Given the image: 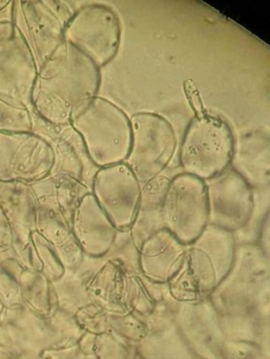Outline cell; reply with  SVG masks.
<instances>
[{
	"label": "cell",
	"instance_id": "cell-1",
	"mask_svg": "<svg viewBox=\"0 0 270 359\" xmlns=\"http://www.w3.org/2000/svg\"><path fill=\"white\" fill-rule=\"evenodd\" d=\"M100 85L101 69L64 41L39 68L33 112L56 127L69 126L75 111L97 96Z\"/></svg>",
	"mask_w": 270,
	"mask_h": 359
},
{
	"label": "cell",
	"instance_id": "cell-2",
	"mask_svg": "<svg viewBox=\"0 0 270 359\" xmlns=\"http://www.w3.org/2000/svg\"><path fill=\"white\" fill-rule=\"evenodd\" d=\"M98 169L125 163L132 142L131 119L117 104L96 96L81 104L70 123Z\"/></svg>",
	"mask_w": 270,
	"mask_h": 359
},
{
	"label": "cell",
	"instance_id": "cell-3",
	"mask_svg": "<svg viewBox=\"0 0 270 359\" xmlns=\"http://www.w3.org/2000/svg\"><path fill=\"white\" fill-rule=\"evenodd\" d=\"M234 144L227 121L206 112L194 115L180 144L179 163L183 173L205 182L217 177L229 168Z\"/></svg>",
	"mask_w": 270,
	"mask_h": 359
},
{
	"label": "cell",
	"instance_id": "cell-4",
	"mask_svg": "<svg viewBox=\"0 0 270 359\" xmlns=\"http://www.w3.org/2000/svg\"><path fill=\"white\" fill-rule=\"evenodd\" d=\"M129 119L132 142L125 163L143 187L161 176L173 161L177 134L173 125L157 113H136Z\"/></svg>",
	"mask_w": 270,
	"mask_h": 359
},
{
	"label": "cell",
	"instance_id": "cell-5",
	"mask_svg": "<svg viewBox=\"0 0 270 359\" xmlns=\"http://www.w3.org/2000/svg\"><path fill=\"white\" fill-rule=\"evenodd\" d=\"M62 0L14 1L13 25L41 68L64 43V30L74 14Z\"/></svg>",
	"mask_w": 270,
	"mask_h": 359
},
{
	"label": "cell",
	"instance_id": "cell-6",
	"mask_svg": "<svg viewBox=\"0 0 270 359\" xmlns=\"http://www.w3.org/2000/svg\"><path fill=\"white\" fill-rule=\"evenodd\" d=\"M64 41L101 69L113 62L121 43L118 14L106 5L87 4L75 9L64 30Z\"/></svg>",
	"mask_w": 270,
	"mask_h": 359
},
{
	"label": "cell",
	"instance_id": "cell-7",
	"mask_svg": "<svg viewBox=\"0 0 270 359\" xmlns=\"http://www.w3.org/2000/svg\"><path fill=\"white\" fill-rule=\"evenodd\" d=\"M163 226L181 245L194 243L208 226L206 184L180 173L169 180L162 205Z\"/></svg>",
	"mask_w": 270,
	"mask_h": 359
},
{
	"label": "cell",
	"instance_id": "cell-8",
	"mask_svg": "<svg viewBox=\"0 0 270 359\" xmlns=\"http://www.w3.org/2000/svg\"><path fill=\"white\" fill-rule=\"evenodd\" d=\"M55 156L37 134L0 132V182L31 184L51 175Z\"/></svg>",
	"mask_w": 270,
	"mask_h": 359
},
{
	"label": "cell",
	"instance_id": "cell-9",
	"mask_svg": "<svg viewBox=\"0 0 270 359\" xmlns=\"http://www.w3.org/2000/svg\"><path fill=\"white\" fill-rule=\"evenodd\" d=\"M142 186L125 163L101 168L90 192L117 230L131 228Z\"/></svg>",
	"mask_w": 270,
	"mask_h": 359
},
{
	"label": "cell",
	"instance_id": "cell-10",
	"mask_svg": "<svg viewBox=\"0 0 270 359\" xmlns=\"http://www.w3.org/2000/svg\"><path fill=\"white\" fill-rule=\"evenodd\" d=\"M208 201V224L232 232L250 219L255 207L253 189L229 169L205 182Z\"/></svg>",
	"mask_w": 270,
	"mask_h": 359
},
{
	"label": "cell",
	"instance_id": "cell-11",
	"mask_svg": "<svg viewBox=\"0 0 270 359\" xmlns=\"http://www.w3.org/2000/svg\"><path fill=\"white\" fill-rule=\"evenodd\" d=\"M38 69L20 33L0 41V100L15 108L32 110Z\"/></svg>",
	"mask_w": 270,
	"mask_h": 359
},
{
	"label": "cell",
	"instance_id": "cell-12",
	"mask_svg": "<svg viewBox=\"0 0 270 359\" xmlns=\"http://www.w3.org/2000/svg\"><path fill=\"white\" fill-rule=\"evenodd\" d=\"M33 133L45 138L54 151L53 174H64L91 190L98 168L92 161L79 134L69 126L56 127L37 116L32 110Z\"/></svg>",
	"mask_w": 270,
	"mask_h": 359
},
{
	"label": "cell",
	"instance_id": "cell-13",
	"mask_svg": "<svg viewBox=\"0 0 270 359\" xmlns=\"http://www.w3.org/2000/svg\"><path fill=\"white\" fill-rule=\"evenodd\" d=\"M77 243L90 253H106L116 238V226L99 207L91 192L83 195L70 222Z\"/></svg>",
	"mask_w": 270,
	"mask_h": 359
},
{
	"label": "cell",
	"instance_id": "cell-14",
	"mask_svg": "<svg viewBox=\"0 0 270 359\" xmlns=\"http://www.w3.org/2000/svg\"><path fill=\"white\" fill-rule=\"evenodd\" d=\"M269 137L255 131L245 134L234 144L232 169L244 178L251 188H267L269 184Z\"/></svg>",
	"mask_w": 270,
	"mask_h": 359
},
{
	"label": "cell",
	"instance_id": "cell-15",
	"mask_svg": "<svg viewBox=\"0 0 270 359\" xmlns=\"http://www.w3.org/2000/svg\"><path fill=\"white\" fill-rule=\"evenodd\" d=\"M30 187L38 207L49 208L62 214L69 224L79 201L90 192L80 182L64 174L52 173Z\"/></svg>",
	"mask_w": 270,
	"mask_h": 359
},
{
	"label": "cell",
	"instance_id": "cell-16",
	"mask_svg": "<svg viewBox=\"0 0 270 359\" xmlns=\"http://www.w3.org/2000/svg\"><path fill=\"white\" fill-rule=\"evenodd\" d=\"M169 182V177L161 175L142 187L139 203L131 224L132 235L138 245L164 229L162 205Z\"/></svg>",
	"mask_w": 270,
	"mask_h": 359
},
{
	"label": "cell",
	"instance_id": "cell-17",
	"mask_svg": "<svg viewBox=\"0 0 270 359\" xmlns=\"http://www.w3.org/2000/svg\"><path fill=\"white\" fill-rule=\"evenodd\" d=\"M38 203L31 187L20 182H0V211L16 232L36 228Z\"/></svg>",
	"mask_w": 270,
	"mask_h": 359
},
{
	"label": "cell",
	"instance_id": "cell-18",
	"mask_svg": "<svg viewBox=\"0 0 270 359\" xmlns=\"http://www.w3.org/2000/svg\"><path fill=\"white\" fill-rule=\"evenodd\" d=\"M0 132L3 133L33 132L32 110L15 108L0 100Z\"/></svg>",
	"mask_w": 270,
	"mask_h": 359
},
{
	"label": "cell",
	"instance_id": "cell-19",
	"mask_svg": "<svg viewBox=\"0 0 270 359\" xmlns=\"http://www.w3.org/2000/svg\"><path fill=\"white\" fill-rule=\"evenodd\" d=\"M13 5L11 1L5 9L0 10V41H7L15 35L16 29L13 25Z\"/></svg>",
	"mask_w": 270,
	"mask_h": 359
},
{
	"label": "cell",
	"instance_id": "cell-20",
	"mask_svg": "<svg viewBox=\"0 0 270 359\" xmlns=\"http://www.w3.org/2000/svg\"><path fill=\"white\" fill-rule=\"evenodd\" d=\"M183 85L186 98H187L192 110L194 111V115H200L205 113L202 100H201L200 95H199L198 90H197L194 81L187 79V81H184Z\"/></svg>",
	"mask_w": 270,
	"mask_h": 359
},
{
	"label": "cell",
	"instance_id": "cell-21",
	"mask_svg": "<svg viewBox=\"0 0 270 359\" xmlns=\"http://www.w3.org/2000/svg\"><path fill=\"white\" fill-rule=\"evenodd\" d=\"M10 0H0V10L5 9L6 7L10 5Z\"/></svg>",
	"mask_w": 270,
	"mask_h": 359
}]
</instances>
